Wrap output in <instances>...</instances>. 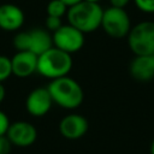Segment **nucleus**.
Instances as JSON below:
<instances>
[{
  "mask_svg": "<svg viewBox=\"0 0 154 154\" xmlns=\"http://www.w3.org/2000/svg\"><path fill=\"white\" fill-rule=\"evenodd\" d=\"M129 2H130V0H109L111 6L119 7V8H124Z\"/></svg>",
  "mask_w": 154,
  "mask_h": 154,
  "instance_id": "nucleus-20",
  "label": "nucleus"
},
{
  "mask_svg": "<svg viewBox=\"0 0 154 154\" xmlns=\"http://www.w3.org/2000/svg\"><path fill=\"white\" fill-rule=\"evenodd\" d=\"M67 10L69 7L61 0H51L46 7L47 16H53V17H59V18H63V16L67 13Z\"/></svg>",
  "mask_w": 154,
  "mask_h": 154,
  "instance_id": "nucleus-14",
  "label": "nucleus"
},
{
  "mask_svg": "<svg viewBox=\"0 0 154 154\" xmlns=\"http://www.w3.org/2000/svg\"><path fill=\"white\" fill-rule=\"evenodd\" d=\"M72 69L71 54L57 48L51 47L37 58V71L41 76L48 79H55L67 76Z\"/></svg>",
  "mask_w": 154,
  "mask_h": 154,
  "instance_id": "nucleus-3",
  "label": "nucleus"
},
{
  "mask_svg": "<svg viewBox=\"0 0 154 154\" xmlns=\"http://www.w3.org/2000/svg\"><path fill=\"white\" fill-rule=\"evenodd\" d=\"M61 1H63L67 7H71V6L78 4V2H81V1H83V0H61Z\"/></svg>",
  "mask_w": 154,
  "mask_h": 154,
  "instance_id": "nucleus-21",
  "label": "nucleus"
},
{
  "mask_svg": "<svg viewBox=\"0 0 154 154\" xmlns=\"http://www.w3.org/2000/svg\"><path fill=\"white\" fill-rule=\"evenodd\" d=\"M89 124L85 117L77 113L65 116L59 123V131L63 137L67 140H78L88 131Z\"/></svg>",
  "mask_w": 154,
  "mask_h": 154,
  "instance_id": "nucleus-10",
  "label": "nucleus"
},
{
  "mask_svg": "<svg viewBox=\"0 0 154 154\" xmlns=\"http://www.w3.org/2000/svg\"><path fill=\"white\" fill-rule=\"evenodd\" d=\"M12 143L8 140V137L5 135L0 136V154H10L11 149H12Z\"/></svg>",
  "mask_w": 154,
  "mask_h": 154,
  "instance_id": "nucleus-18",
  "label": "nucleus"
},
{
  "mask_svg": "<svg viewBox=\"0 0 154 154\" xmlns=\"http://www.w3.org/2000/svg\"><path fill=\"white\" fill-rule=\"evenodd\" d=\"M6 136L8 137V140L11 141L13 146L29 147L36 141L37 130L31 123L18 120V122H13L10 124Z\"/></svg>",
  "mask_w": 154,
  "mask_h": 154,
  "instance_id": "nucleus-9",
  "label": "nucleus"
},
{
  "mask_svg": "<svg viewBox=\"0 0 154 154\" xmlns=\"http://www.w3.org/2000/svg\"><path fill=\"white\" fill-rule=\"evenodd\" d=\"M102 13L103 8L99 2H89L83 0L69 7L66 14L69 24L81 30L83 34H88L101 26Z\"/></svg>",
  "mask_w": 154,
  "mask_h": 154,
  "instance_id": "nucleus-2",
  "label": "nucleus"
},
{
  "mask_svg": "<svg viewBox=\"0 0 154 154\" xmlns=\"http://www.w3.org/2000/svg\"><path fill=\"white\" fill-rule=\"evenodd\" d=\"M47 89L53 102L65 109H75L79 107L84 99L81 84L69 77V75L52 79L47 85Z\"/></svg>",
  "mask_w": 154,
  "mask_h": 154,
  "instance_id": "nucleus-1",
  "label": "nucleus"
},
{
  "mask_svg": "<svg viewBox=\"0 0 154 154\" xmlns=\"http://www.w3.org/2000/svg\"><path fill=\"white\" fill-rule=\"evenodd\" d=\"M13 46L17 51H29L38 57L53 47V38L46 28H34L17 32L13 37Z\"/></svg>",
  "mask_w": 154,
  "mask_h": 154,
  "instance_id": "nucleus-4",
  "label": "nucleus"
},
{
  "mask_svg": "<svg viewBox=\"0 0 154 154\" xmlns=\"http://www.w3.org/2000/svg\"><path fill=\"white\" fill-rule=\"evenodd\" d=\"M130 75L140 82H148L154 78V53L135 55L129 66Z\"/></svg>",
  "mask_w": 154,
  "mask_h": 154,
  "instance_id": "nucleus-13",
  "label": "nucleus"
},
{
  "mask_svg": "<svg viewBox=\"0 0 154 154\" xmlns=\"http://www.w3.org/2000/svg\"><path fill=\"white\" fill-rule=\"evenodd\" d=\"M138 10L144 13H154V0H134Z\"/></svg>",
  "mask_w": 154,
  "mask_h": 154,
  "instance_id": "nucleus-17",
  "label": "nucleus"
},
{
  "mask_svg": "<svg viewBox=\"0 0 154 154\" xmlns=\"http://www.w3.org/2000/svg\"><path fill=\"white\" fill-rule=\"evenodd\" d=\"M37 55L29 51H17L11 58L12 75L25 78L37 71Z\"/></svg>",
  "mask_w": 154,
  "mask_h": 154,
  "instance_id": "nucleus-11",
  "label": "nucleus"
},
{
  "mask_svg": "<svg viewBox=\"0 0 154 154\" xmlns=\"http://www.w3.org/2000/svg\"><path fill=\"white\" fill-rule=\"evenodd\" d=\"M12 75L11 58L6 55H0V82L2 83Z\"/></svg>",
  "mask_w": 154,
  "mask_h": 154,
  "instance_id": "nucleus-15",
  "label": "nucleus"
},
{
  "mask_svg": "<svg viewBox=\"0 0 154 154\" xmlns=\"http://www.w3.org/2000/svg\"><path fill=\"white\" fill-rule=\"evenodd\" d=\"M25 16L23 10L14 4L0 5V29L4 31H17L22 28Z\"/></svg>",
  "mask_w": 154,
  "mask_h": 154,
  "instance_id": "nucleus-12",
  "label": "nucleus"
},
{
  "mask_svg": "<svg viewBox=\"0 0 154 154\" xmlns=\"http://www.w3.org/2000/svg\"><path fill=\"white\" fill-rule=\"evenodd\" d=\"M101 28L108 36L113 38L125 37L131 29L130 17L124 8L109 6L103 10Z\"/></svg>",
  "mask_w": 154,
  "mask_h": 154,
  "instance_id": "nucleus-6",
  "label": "nucleus"
},
{
  "mask_svg": "<svg viewBox=\"0 0 154 154\" xmlns=\"http://www.w3.org/2000/svg\"><path fill=\"white\" fill-rule=\"evenodd\" d=\"M150 154H154V140H153V142L150 144Z\"/></svg>",
  "mask_w": 154,
  "mask_h": 154,
  "instance_id": "nucleus-23",
  "label": "nucleus"
},
{
  "mask_svg": "<svg viewBox=\"0 0 154 154\" xmlns=\"http://www.w3.org/2000/svg\"><path fill=\"white\" fill-rule=\"evenodd\" d=\"M61 25H63L61 18H59V17H53V16H47V17H46L45 28H46L49 32H54V31L58 30Z\"/></svg>",
  "mask_w": 154,
  "mask_h": 154,
  "instance_id": "nucleus-16",
  "label": "nucleus"
},
{
  "mask_svg": "<svg viewBox=\"0 0 154 154\" xmlns=\"http://www.w3.org/2000/svg\"><path fill=\"white\" fill-rule=\"evenodd\" d=\"M52 38L54 47L69 54L78 52L84 45V34L69 23L52 32Z\"/></svg>",
  "mask_w": 154,
  "mask_h": 154,
  "instance_id": "nucleus-7",
  "label": "nucleus"
},
{
  "mask_svg": "<svg viewBox=\"0 0 154 154\" xmlns=\"http://www.w3.org/2000/svg\"><path fill=\"white\" fill-rule=\"evenodd\" d=\"M128 45L135 55L154 53V22H141L128 34Z\"/></svg>",
  "mask_w": 154,
  "mask_h": 154,
  "instance_id": "nucleus-5",
  "label": "nucleus"
},
{
  "mask_svg": "<svg viewBox=\"0 0 154 154\" xmlns=\"http://www.w3.org/2000/svg\"><path fill=\"white\" fill-rule=\"evenodd\" d=\"M10 124H11V123H10L8 117L6 116L5 112H2V111L0 109V136H1V135H5V134L7 132V129H8Z\"/></svg>",
  "mask_w": 154,
  "mask_h": 154,
  "instance_id": "nucleus-19",
  "label": "nucleus"
},
{
  "mask_svg": "<svg viewBox=\"0 0 154 154\" xmlns=\"http://www.w3.org/2000/svg\"><path fill=\"white\" fill-rule=\"evenodd\" d=\"M52 96L47 87H38L32 89L25 99V108L32 117H43L53 106Z\"/></svg>",
  "mask_w": 154,
  "mask_h": 154,
  "instance_id": "nucleus-8",
  "label": "nucleus"
},
{
  "mask_svg": "<svg viewBox=\"0 0 154 154\" xmlns=\"http://www.w3.org/2000/svg\"><path fill=\"white\" fill-rule=\"evenodd\" d=\"M85 1H89V2H99L100 0H85Z\"/></svg>",
  "mask_w": 154,
  "mask_h": 154,
  "instance_id": "nucleus-24",
  "label": "nucleus"
},
{
  "mask_svg": "<svg viewBox=\"0 0 154 154\" xmlns=\"http://www.w3.org/2000/svg\"><path fill=\"white\" fill-rule=\"evenodd\" d=\"M5 96H6V90H5V87H4V84L0 82V103L4 101Z\"/></svg>",
  "mask_w": 154,
  "mask_h": 154,
  "instance_id": "nucleus-22",
  "label": "nucleus"
}]
</instances>
